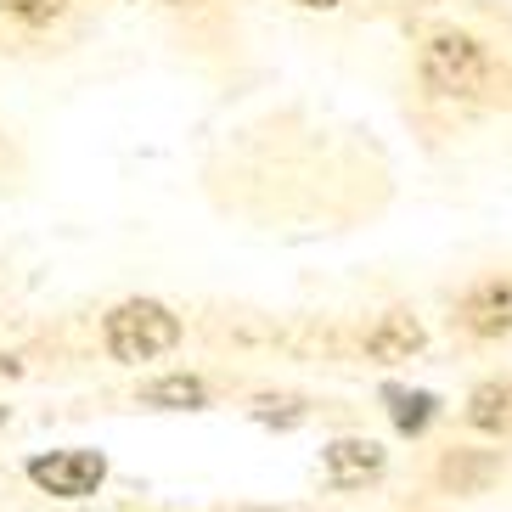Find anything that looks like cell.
<instances>
[{
	"mask_svg": "<svg viewBox=\"0 0 512 512\" xmlns=\"http://www.w3.org/2000/svg\"><path fill=\"white\" fill-rule=\"evenodd\" d=\"M422 79L439 96H496L501 68L490 62V51L467 34H434L422 51Z\"/></svg>",
	"mask_w": 512,
	"mask_h": 512,
	"instance_id": "obj_1",
	"label": "cell"
},
{
	"mask_svg": "<svg viewBox=\"0 0 512 512\" xmlns=\"http://www.w3.org/2000/svg\"><path fill=\"white\" fill-rule=\"evenodd\" d=\"M175 338H181V321L152 299H130L107 316V349H113V361L141 366V361H152V355L175 349Z\"/></svg>",
	"mask_w": 512,
	"mask_h": 512,
	"instance_id": "obj_2",
	"label": "cell"
},
{
	"mask_svg": "<svg viewBox=\"0 0 512 512\" xmlns=\"http://www.w3.org/2000/svg\"><path fill=\"white\" fill-rule=\"evenodd\" d=\"M102 456L96 451H51V456H34L29 462V479L40 484V490H51V496H91L96 484H102Z\"/></svg>",
	"mask_w": 512,
	"mask_h": 512,
	"instance_id": "obj_3",
	"label": "cell"
},
{
	"mask_svg": "<svg viewBox=\"0 0 512 512\" xmlns=\"http://www.w3.org/2000/svg\"><path fill=\"white\" fill-rule=\"evenodd\" d=\"M383 467V451H377L372 439H338L327 451V479L338 484V490H355V484H366Z\"/></svg>",
	"mask_w": 512,
	"mask_h": 512,
	"instance_id": "obj_4",
	"label": "cell"
},
{
	"mask_svg": "<svg viewBox=\"0 0 512 512\" xmlns=\"http://www.w3.org/2000/svg\"><path fill=\"white\" fill-rule=\"evenodd\" d=\"M467 417L484 434H512V383H484V389H473Z\"/></svg>",
	"mask_w": 512,
	"mask_h": 512,
	"instance_id": "obj_5",
	"label": "cell"
},
{
	"mask_svg": "<svg viewBox=\"0 0 512 512\" xmlns=\"http://www.w3.org/2000/svg\"><path fill=\"white\" fill-rule=\"evenodd\" d=\"M467 327L473 332H507L512 327V287H501V282H490V287H479L473 299H467Z\"/></svg>",
	"mask_w": 512,
	"mask_h": 512,
	"instance_id": "obj_6",
	"label": "cell"
},
{
	"mask_svg": "<svg viewBox=\"0 0 512 512\" xmlns=\"http://www.w3.org/2000/svg\"><path fill=\"white\" fill-rule=\"evenodd\" d=\"M422 344V327L406 316V310H394V316H383V327L366 338V349H372L377 361H394V355H411V349Z\"/></svg>",
	"mask_w": 512,
	"mask_h": 512,
	"instance_id": "obj_7",
	"label": "cell"
},
{
	"mask_svg": "<svg viewBox=\"0 0 512 512\" xmlns=\"http://www.w3.org/2000/svg\"><path fill=\"white\" fill-rule=\"evenodd\" d=\"M389 400H394V422H400L406 434H422V428H428V417H434V400H428V394L389 389Z\"/></svg>",
	"mask_w": 512,
	"mask_h": 512,
	"instance_id": "obj_8",
	"label": "cell"
},
{
	"mask_svg": "<svg viewBox=\"0 0 512 512\" xmlns=\"http://www.w3.org/2000/svg\"><path fill=\"white\" fill-rule=\"evenodd\" d=\"M147 400L152 406H203V383L197 377H164L147 389Z\"/></svg>",
	"mask_w": 512,
	"mask_h": 512,
	"instance_id": "obj_9",
	"label": "cell"
},
{
	"mask_svg": "<svg viewBox=\"0 0 512 512\" xmlns=\"http://www.w3.org/2000/svg\"><path fill=\"white\" fill-rule=\"evenodd\" d=\"M62 6H68V0H0V12L23 17V23H51Z\"/></svg>",
	"mask_w": 512,
	"mask_h": 512,
	"instance_id": "obj_10",
	"label": "cell"
},
{
	"mask_svg": "<svg viewBox=\"0 0 512 512\" xmlns=\"http://www.w3.org/2000/svg\"><path fill=\"white\" fill-rule=\"evenodd\" d=\"M299 6H338V0H299Z\"/></svg>",
	"mask_w": 512,
	"mask_h": 512,
	"instance_id": "obj_11",
	"label": "cell"
}]
</instances>
